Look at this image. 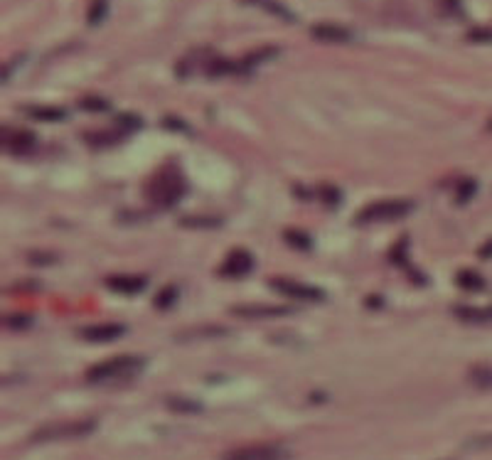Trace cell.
Here are the masks:
<instances>
[{
	"label": "cell",
	"mask_w": 492,
	"mask_h": 460,
	"mask_svg": "<svg viewBox=\"0 0 492 460\" xmlns=\"http://www.w3.org/2000/svg\"><path fill=\"white\" fill-rule=\"evenodd\" d=\"M146 367V359L138 354H119V357L104 359L94 364L86 372V381L94 386H119L126 381H134Z\"/></svg>",
	"instance_id": "1"
},
{
	"label": "cell",
	"mask_w": 492,
	"mask_h": 460,
	"mask_svg": "<svg viewBox=\"0 0 492 460\" xmlns=\"http://www.w3.org/2000/svg\"><path fill=\"white\" fill-rule=\"evenodd\" d=\"M187 185L182 180V175L175 168H160L156 175L148 180L146 185V197L151 199V204L165 209L178 204L182 195H185Z\"/></svg>",
	"instance_id": "2"
},
{
	"label": "cell",
	"mask_w": 492,
	"mask_h": 460,
	"mask_svg": "<svg viewBox=\"0 0 492 460\" xmlns=\"http://www.w3.org/2000/svg\"><path fill=\"white\" fill-rule=\"evenodd\" d=\"M96 419H79V421H57V424H45L37 431H32V443H49V441H71L84 439L94 434Z\"/></svg>",
	"instance_id": "3"
},
{
	"label": "cell",
	"mask_w": 492,
	"mask_h": 460,
	"mask_svg": "<svg viewBox=\"0 0 492 460\" xmlns=\"http://www.w3.org/2000/svg\"><path fill=\"white\" fill-rule=\"evenodd\" d=\"M413 209L411 199H381V202L367 204L357 212L355 224H379V221H394L406 217Z\"/></svg>",
	"instance_id": "4"
},
{
	"label": "cell",
	"mask_w": 492,
	"mask_h": 460,
	"mask_svg": "<svg viewBox=\"0 0 492 460\" xmlns=\"http://www.w3.org/2000/svg\"><path fill=\"white\" fill-rule=\"evenodd\" d=\"M222 460H291V453L278 443H256V446L234 448Z\"/></svg>",
	"instance_id": "5"
},
{
	"label": "cell",
	"mask_w": 492,
	"mask_h": 460,
	"mask_svg": "<svg viewBox=\"0 0 492 460\" xmlns=\"http://www.w3.org/2000/svg\"><path fill=\"white\" fill-rule=\"evenodd\" d=\"M271 288H273L276 293H281V296H288V298H296V301H323V291L315 286H308V284H298V281L293 279H281V276H276V279L268 281Z\"/></svg>",
	"instance_id": "6"
},
{
	"label": "cell",
	"mask_w": 492,
	"mask_h": 460,
	"mask_svg": "<svg viewBox=\"0 0 492 460\" xmlns=\"http://www.w3.org/2000/svg\"><path fill=\"white\" fill-rule=\"evenodd\" d=\"M251 269H253V256H251V254H248L246 249H234V251L224 259L219 274L226 276V279H241V276H246Z\"/></svg>",
	"instance_id": "7"
},
{
	"label": "cell",
	"mask_w": 492,
	"mask_h": 460,
	"mask_svg": "<svg viewBox=\"0 0 492 460\" xmlns=\"http://www.w3.org/2000/svg\"><path fill=\"white\" fill-rule=\"evenodd\" d=\"M35 146V136L25 129H3V151L13 155H23L32 151Z\"/></svg>",
	"instance_id": "8"
},
{
	"label": "cell",
	"mask_w": 492,
	"mask_h": 460,
	"mask_svg": "<svg viewBox=\"0 0 492 460\" xmlns=\"http://www.w3.org/2000/svg\"><path fill=\"white\" fill-rule=\"evenodd\" d=\"M124 332H126V325H121V323H101V325L81 328L79 337L89 342H111V340H119Z\"/></svg>",
	"instance_id": "9"
},
{
	"label": "cell",
	"mask_w": 492,
	"mask_h": 460,
	"mask_svg": "<svg viewBox=\"0 0 492 460\" xmlns=\"http://www.w3.org/2000/svg\"><path fill=\"white\" fill-rule=\"evenodd\" d=\"M311 35L320 42H350L352 32L342 25H335V22H318V25L311 27Z\"/></svg>",
	"instance_id": "10"
},
{
	"label": "cell",
	"mask_w": 492,
	"mask_h": 460,
	"mask_svg": "<svg viewBox=\"0 0 492 460\" xmlns=\"http://www.w3.org/2000/svg\"><path fill=\"white\" fill-rule=\"evenodd\" d=\"M291 308H283V306H234L231 308V315H236V318H251V320H258V318H281V315H288Z\"/></svg>",
	"instance_id": "11"
},
{
	"label": "cell",
	"mask_w": 492,
	"mask_h": 460,
	"mask_svg": "<svg viewBox=\"0 0 492 460\" xmlns=\"http://www.w3.org/2000/svg\"><path fill=\"white\" fill-rule=\"evenodd\" d=\"M278 52L276 47H263V49H253V52H248L246 57H241L239 62H234V74H248V71L253 69V66H258L261 62H266L273 54Z\"/></svg>",
	"instance_id": "12"
},
{
	"label": "cell",
	"mask_w": 492,
	"mask_h": 460,
	"mask_svg": "<svg viewBox=\"0 0 492 460\" xmlns=\"http://www.w3.org/2000/svg\"><path fill=\"white\" fill-rule=\"evenodd\" d=\"M148 281L143 279V276H109L106 279V286L114 288L116 293H141L143 288H146Z\"/></svg>",
	"instance_id": "13"
},
{
	"label": "cell",
	"mask_w": 492,
	"mask_h": 460,
	"mask_svg": "<svg viewBox=\"0 0 492 460\" xmlns=\"http://www.w3.org/2000/svg\"><path fill=\"white\" fill-rule=\"evenodd\" d=\"M178 224L187 226V229H217V226H222V217H217V214H190V217H180Z\"/></svg>",
	"instance_id": "14"
},
{
	"label": "cell",
	"mask_w": 492,
	"mask_h": 460,
	"mask_svg": "<svg viewBox=\"0 0 492 460\" xmlns=\"http://www.w3.org/2000/svg\"><path fill=\"white\" fill-rule=\"evenodd\" d=\"M453 313L463 320V323H490L492 320V306L490 308H473V306H458Z\"/></svg>",
	"instance_id": "15"
},
{
	"label": "cell",
	"mask_w": 492,
	"mask_h": 460,
	"mask_svg": "<svg viewBox=\"0 0 492 460\" xmlns=\"http://www.w3.org/2000/svg\"><path fill=\"white\" fill-rule=\"evenodd\" d=\"M84 143H89L94 148H106V146H116L121 141V131H89L84 133Z\"/></svg>",
	"instance_id": "16"
},
{
	"label": "cell",
	"mask_w": 492,
	"mask_h": 460,
	"mask_svg": "<svg viewBox=\"0 0 492 460\" xmlns=\"http://www.w3.org/2000/svg\"><path fill=\"white\" fill-rule=\"evenodd\" d=\"M25 114L30 116V119H35V121H62V119H67V111L64 109H57V106H27L25 109Z\"/></svg>",
	"instance_id": "17"
},
{
	"label": "cell",
	"mask_w": 492,
	"mask_h": 460,
	"mask_svg": "<svg viewBox=\"0 0 492 460\" xmlns=\"http://www.w3.org/2000/svg\"><path fill=\"white\" fill-rule=\"evenodd\" d=\"M244 3H253V5H258V8H263L266 13L271 15H276V18H281V20H286V22H296V15L291 13L286 5H281V3H276V0H244Z\"/></svg>",
	"instance_id": "18"
},
{
	"label": "cell",
	"mask_w": 492,
	"mask_h": 460,
	"mask_svg": "<svg viewBox=\"0 0 492 460\" xmlns=\"http://www.w3.org/2000/svg\"><path fill=\"white\" fill-rule=\"evenodd\" d=\"M76 104H79L81 111H89V114H106V111H111V101L104 99V96H96V94L81 96Z\"/></svg>",
	"instance_id": "19"
},
{
	"label": "cell",
	"mask_w": 492,
	"mask_h": 460,
	"mask_svg": "<svg viewBox=\"0 0 492 460\" xmlns=\"http://www.w3.org/2000/svg\"><path fill=\"white\" fill-rule=\"evenodd\" d=\"M222 335H226L224 328H217V325H207V328H195V330L180 332L178 340L185 342V340H202V337H222Z\"/></svg>",
	"instance_id": "20"
},
{
	"label": "cell",
	"mask_w": 492,
	"mask_h": 460,
	"mask_svg": "<svg viewBox=\"0 0 492 460\" xmlns=\"http://www.w3.org/2000/svg\"><path fill=\"white\" fill-rule=\"evenodd\" d=\"M456 284L461 288H466V291H483L485 288V279L483 276H478L475 271H461V274L456 276Z\"/></svg>",
	"instance_id": "21"
},
{
	"label": "cell",
	"mask_w": 492,
	"mask_h": 460,
	"mask_svg": "<svg viewBox=\"0 0 492 460\" xmlns=\"http://www.w3.org/2000/svg\"><path fill=\"white\" fill-rule=\"evenodd\" d=\"M283 239L288 241L293 249H298V251H311V246H313L311 236H308L306 231H301V229H286Z\"/></svg>",
	"instance_id": "22"
},
{
	"label": "cell",
	"mask_w": 492,
	"mask_h": 460,
	"mask_svg": "<svg viewBox=\"0 0 492 460\" xmlns=\"http://www.w3.org/2000/svg\"><path fill=\"white\" fill-rule=\"evenodd\" d=\"M468 376L478 389H492V369L490 367H473Z\"/></svg>",
	"instance_id": "23"
},
{
	"label": "cell",
	"mask_w": 492,
	"mask_h": 460,
	"mask_svg": "<svg viewBox=\"0 0 492 460\" xmlns=\"http://www.w3.org/2000/svg\"><path fill=\"white\" fill-rule=\"evenodd\" d=\"M168 406L173 409V411H180V414H200L202 411V406L197 401H190V399H178V396H170Z\"/></svg>",
	"instance_id": "24"
},
{
	"label": "cell",
	"mask_w": 492,
	"mask_h": 460,
	"mask_svg": "<svg viewBox=\"0 0 492 460\" xmlns=\"http://www.w3.org/2000/svg\"><path fill=\"white\" fill-rule=\"evenodd\" d=\"M175 298H178V288L165 286V288H160V293L156 296V301H153V303H156L158 310H168V308H173Z\"/></svg>",
	"instance_id": "25"
},
{
	"label": "cell",
	"mask_w": 492,
	"mask_h": 460,
	"mask_svg": "<svg viewBox=\"0 0 492 460\" xmlns=\"http://www.w3.org/2000/svg\"><path fill=\"white\" fill-rule=\"evenodd\" d=\"M3 325L10 330H27V328H32V315H18V313L5 315Z\"/></svg>",
	"instance_id": "26"
},
{
	"label": "cell",
	"mask_w": 492,
	"mask_h": 460,
	"mask_svg": "<svg viewBox=\"0 0 492 460\" xmlns=\"http://www.w3.org/2000/svg\"><path fill=\"white\" fill-rule=\"evenodd\" d=\"M488 448H492V431L490 434L473 436V439L466 441V451H488Z\"/></svg>",
	"instance_id": "27"
},
{
	"label": "cell",
	"mask_w": 492,
	"mask_h": 460,
	"mask_svg": "<svg viewBox=\"0 0 492 460\" xmlns=\"http://www.w3.org/2000/svg\"><path fill=\"white\" fill-rule=\"evenodd\" d=\"M160 126L168 131H175V133H192V129L187 124H182L180 119H175V116H165L163 121H160Z\"/></svg>",
	"instance_id": "28"
},
{
	"label": "cell",
	"mask_w": 492,
	"mask_h": 460,
	"mask_svg": "<svg viewBox=\"0 0 492 460\" xmlns=\"http://www.w3.org/2000/svg\"><path fill=\"white\" fill-rule=\"evenodd\" d=\"M470 42H492V27H475L468 32Z\"/></svg>",
	"instance_id": "29"
},
{
	"label": "cell",
	"mask_w": 492,
	"mask_h": 460,
	"mask_svg": "<svg viewBox=\"0 0 492 460\" xmlns=\"http://www.w3.org/2000/svg\"><path fill=\"white\" fill-rule=\"evenodd\" d=\"M320 197H323L330 207H337V202H340V190L333 187V185H323V187H320Z\"/></svg>",
	"instance_id": "30"
},
{
	"label": "cell",
	"mask_w": 492,
	"mask_h": 460,
	"mask_svg": "<svg viewBox=\"0 0 492 460\" xmlns=\"http://www.w3.org/2000/svg\"><path fill=\"white\" fill-rule=\"evenodd\" d=\"M473 192H475V182H473V180H466V182H463V185H461V187H458L456 204H463V202H468V199L473 197Z\"/></svg>",
	"instance_id": "31"
},
{
	"label": "cell",
	"mask_w": 492,
	"mask_h": 460,
	"mask_svg": "<svg viewBox=\"0 0 492 460\" xmlns=\"http://www.w3.org/2000/svg\"><path fill=\"white\" fill-rule=\"evenodd\" d=\"M116 121H119L121 126H126V129H141V126H143V121L138 119V116H134V114H121Z\"/></svg>",
	"instance_id": "32"
},
{
	"label": "cell",
	"mask_w": 492,
	"mask_h": 460,
	"mask_svg": "<svg viewBox=\"0 0 492 460\" xmlns=\"http://www.w3.org/2000/svg\"><path fill=\"white\" fill-rule=\"evenodd\" d=\"M104 10H106V3H104V0H96V3H94V8H91V15H89V22H91V25H96V22L101 20Z\"/></svg>",
	"instance_id": "33"
},
{
	"label": "cell",
	"mask_w": 492,
	"mask_h": 460,
	"mask_svg": "<svg viewBox=\"0 0 492 460\" xmlns=\"http://www.w3.org/2000/svg\"><path fill=\"white\" fill-rule=\"evenodd\" d=\"M27 259H30L32 264H54V261H57V256H54V254H37V251H32Z\"/></svg>",
	"instance_id": "34"
},
{
	"label": "cell",
	"mask_w": 492,
	"mask_h": 460,
	"mask_svg": "<svg viewBox=\"0 0 492 460\" xmlns=\"http://www.w3.org/2000/svg\"><path fill=\"white\" fill-rule=\"evenodd\" d=\"M488 129H490V131H492V121H490V124H488Z\"/></svg>",
	"instance_id": "35"
}]
</instances>
